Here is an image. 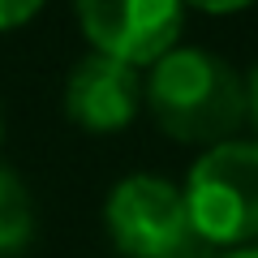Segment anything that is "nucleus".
I'll return each instance as SVG.
<instances>
[{"label": "nucleus", "instance_id": "8", "mask_svg": "<svg viewBox=\"0 0 258 258\" xmlns=\"http://www.w3.org/2000/svg\"><path fill=\"white\" fill-rule=\"evenodd\" d=\"M181 5H194L203 13H237V9H245L249 0H181Z\"/></svg>", "mask_w": 258, "mask_h": 258}, {"label": "nucleus", "instance_id": "9", "mask_svg": "<svg viewBox=\"0 0 258 258\" xmlns=\"http://www.w3.org/2000/svg\"><path fill=\"white\" fill-rule=\"evenodd\" d=\"M245 120L258 125V69L249 74V82H245Z\"/></svg>", "mask_w": 258, "mask_h": 258}, {"label": "nucleus", "instance_id": "5", "mask_svg": "<svg viewBox=\"0 0 258 258\" xmlns=\"http://www.w3.org/2000/svg\"><path fill=\"white\" fill-rule=\"evenodd\" d=\"M138 103H142V82L134 74V64L103 52L78 60V69L69 74V86H64L69 120L91 134H112V129L129 125L138 116Z\"/></svg>", "mask_w": 258, "mask_h": 258}, {"label": "nucleus", "instance_id": "6", "mask_svg": "<svg viewBox=\"0 0 258 258\" xmlns=\"http://www.w3.org/2000/svg\"><path fill=\"white\" fill-rule=\"evenodd\" d=\"M30 228H35V207H30V194L9 168H0V254L26 245Z\"/></svg>", "mask_w": 258, "mask_h": 258}, {"label": "nucleus", "instance_id": "2", "mask_svg": "<svg viewBox=\"0 0 258 258\" xmlns=\"http://www.w3.org/2000/svg\"><path fill=\"white\" fill-rule=\"evenodd\" d=\"M185 211L207 245L258 237V142H215L189 168Z\"/></svg>", "mask_w": 258, "mask_h": 258}, {"label": "nucleus", "instance_id": "10", "mask_svg": "<svg viewBox=\"0 0 258 258\" xmlns=\"http://www.w3.org/2000/svg\"><path fill=\"white\" fill-rule=\"evenodd\" d=\"M224 258H258V249H237V254H224Z\"/></svg>", "mask_w": 258, "mask_h": 258}, {"label": "nucleus", "instance_id": "1", "mask_svg": "<svg viewBox=\"0 0 258 258\" xmlns=\"http://www.w3.org/2000/svg\"><path fill=\"white\" fill-rule=\"evenodd\" d=\"M151 116L176 142H228L245 125V86L237 69L203 47H172L142 86Z\"/></svg>", "mask_w": 258, "mask_h": 258}, {"label": "nucleus", "instance_id": "4", "mask_svg": "<svg viewBox=\"0 0 258 258\" xmlns=\"http://www.w3.org/2000/svg\"><path fill=\"white\" fill-rule=\"evenodd\" d=\"M181 9V0H78V22L95 52L125 64H155L176 47Z\"/></svg>", "mask_w": 258, "mask_h": 258}, {"label": "nucleus", "instance_id": "3", "mask_svg": "<svg viewBox=\"0 0 258 258\" xmlns=\"http://www.w3.org/2000/svg\"><path fill=\"white\" fill-rule=\"evenodd\" d=\"M108 232L129 258H194L207 245L189 224L185 194L159 176H125L112 189Z\"/></svg>", "mask_w": 258, "mask_h": 258}, {"label": "nucleus", "instance_id": "7", "mask_svg": "<svg viewBox=\"0 0 258 258\" xmlns=\"http://www.w3.org/2000/svg\"><path fill=\"white\" fill-rule=\"evenodd\" d=\"M43 9V0H0V30H13Z\"/></svg>", "mask_w": 258, "mask_h": 258}]
</instances>
